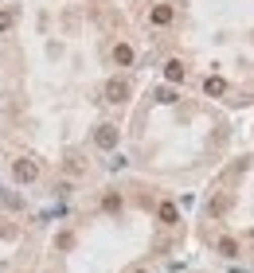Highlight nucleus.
Listing matches in <instances>:
<instances>
[{"mask_svg": "<svg viewBox=\"0 0 254 273\" xmlns=\"http://www.w3.org/2000/svg\"><path fill=\"white\" fill-rule=\"evenodd\" d=\"M204 90H208L211 98H219V94L227 90V82H223V78H208V82H204Z\"/></svg>", "mask_w": 254, "mask_h": 273, "instance_id": "nucleus-6", "label": "nucleus"}, {"mask_svg": "<svg viewBox=\"0 0 254 273\" xmlns=\"http://www.w3.org/2000/svg\"><path fill=\"white\" fill-rule=\"evenodd\" d=\"M94 141H98V148H114V144H118V129H114V125H102Z\"/></svg>", "mask_w": 254, "mask_h": 273, "instance_id": "nucleus-3", "label": "nucleus"}, {"mask_svg": "<svg viewBox=\"0 0 254 273\" xmlns=\"http://www.w3.org/2000/svg\"><path fill=\"white\" fill-rule=\"evenodd\" d=\"M168 20H172V8L168 4H157L153 8V24H168Z\"/></svg>", "mask_w": 254, "mask_h": 273, "instance_id": "nucleus-5", "label": "nucleus"}, {"mask_svg": "<svg viewBox=\"0 0 254 273\" xmlns=\"http://www.w3.org/2000/svg\"><path fill=\"white\" fill-rule=\"evenodd\" d=\"M16 180H20V184H31V180H35V176H39V168H35V160H16Z\"/></svg>", "mask_w": 254, "mask_h": 273, "instance_id": "nucleus-1", "label": "nucleus"}, {"mask_svg": "<svg viewBox=\"0 0 254 273\" xmlns=\"http://www.w3.org/2000/svg\"><path fill=\"white\" fill-rule=\"evenodd\" d=\"M165 78H168V82H180V78H184V67H180L176 59H172V63L165 67Z\"/></svg>", "mask_w": 254, "mask_h": 273, "instance_id": "nucleus-7", "label": "nucleus"}, {"mask_svg": "<svg viewBox=\"0 0 254 273\" xmlns=\"http://www.w3.org/2000/svg\"><path fill=\"white\" fill-rule=\"evenodd\" d=\"M161 219H165V223H176V207H172V203H161Z\"/></svg>", "mask_w": 254, "mask_h": 273, "instance_id": "nucleus-9", "label": "nucleus"}, {"mask_svg": "<svg viewBox=\"0 0 254 273\" xmlns=\"http://www.w3.org/2000/svg\"><path fill=\"white\" fill-rule=\"evenodd\" d=\"M12 20H16V12H0V31L12 28Z\"/></svg>", "mask_w": 254, "mask_h": 273, "instance_id": "nucleus-10", "label": "nucleus"}, {"mask_svg": "<svg viewBox=\"0 0 254 273\" xmlns=\"http://www.w3.org/2000/svg\"><path fill=\"white\" fill-rule=\"evenodd\" d=\"M106 98H110V101H125V98H129V82H118V78L106 82Z\"/></svg>", "mask_w": 254, "mask_h": 273, "instance_id": "nucleus-2", "label": "nucleus"}, {"mask_svg": "<svg viewBox=\"0 0 254 273\" xmlns=\"http://www.w3.org/2000/svg\"><path fill=\"white\" fill-rule=\"evenodd\" d=\"M114 59H118L121 67H129V63H133V47H129V43H118V47H114Z\"/></svg>", "mask_w": 254, "mask_h": 273, "instance_id": "nucleus-4", "label": "nucleus"}, {"mask_svg": "<svg viewBox=\"0 0 254 273\" xmlns=\"http://www.w3.org/2000/svg\"><path fill=\"white\" fill-rule=\"evenodd\" d=\"M219 254H223V258H235V254H239L235 238H223V242H219Z\"/></svg>", "mask_w": 254, "mask_h": 273, "instance_id": "nucleus-8", "label": "nucleus"}]
</instances>
